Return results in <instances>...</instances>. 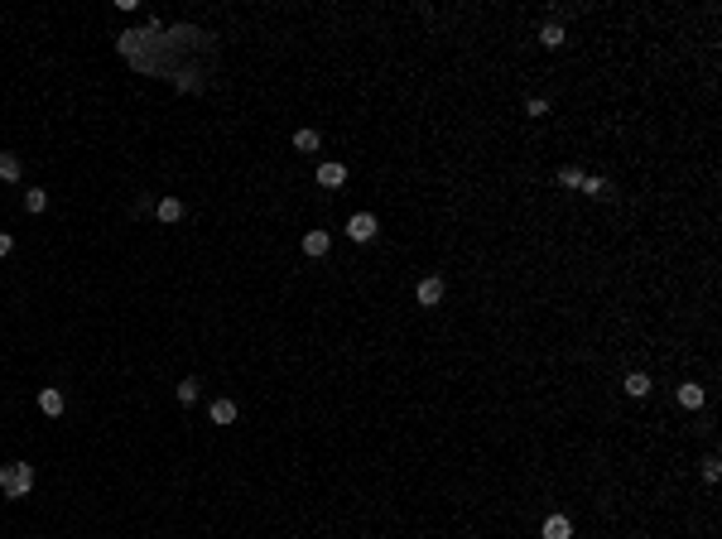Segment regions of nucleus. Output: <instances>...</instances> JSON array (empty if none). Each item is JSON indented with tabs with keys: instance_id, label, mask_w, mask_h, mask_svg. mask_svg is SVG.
Here are the masks:
<instances>
[{
	"instance_id": "f257e3e1",
	"label": "nucleus",
	"mask_w": 722,
	"mask_h": 539,
	"mask_svg": "<svg viewBox=\"0 0 722 539\" xmlns=\"http://www.w3.org/2000/svg\"><path fill=\"white\" fill-rule=\"evenodd\" d=\"M34 486V467L29 462H0V491L5 496H29Z\"/></svg>"
},
{
	"instance_id": "f03ea898",
	"label": "nucleus",
	"mask_w": 722,
	"mask_h": 539,
	"mask_svg": "<svg viewBox=\"0 0 722 539\" xmlns=\"http://www.w3.org/2000/svg\"><path fill=\"white\" fill-rule=\"evenodd\" d=\"M347 236H351V241H361V246H366V241L375 236V217H371V212H356V217L347 222Z\"/></svg>"
},
{
	"instance_id": "7ed1b4c3",
	"label": "nucleus",
	"mask_w": 722,
	"mask_h": 539,
	"mask_svg": "<svg viewBox=\"0 0 722 539\" xmlns=\"http://www.w3.org/2000/svg\"><path fill=\"white\" fill-rule=\"evenodd\" d=\"M414 298H419L424 308H433V303L443 298V279H438V274H428V279H419V289H414Z\"/></svg>"
},
{
	"instance_id": "20e7f679",
	"label": "nucleus",
	"mask_w": 722,
	"mask_h": 539,
	"mask_svg": "<svg viewBox=\"0 0 722 539\" xmlns=\"http://www.w3.org/2000/svg\"><path fill=\"white\" fill-rule=\"evenodd\" d=\"M39 409H44L49 419H58V414H63V390H58V385H44V390H39Z\"/></svg>"
},
{
	"instance_id": "39448f33",
	"label": "nucleus",
	"mask_w": 722,
	"mask_h": 539,
	"mask_svg": "<svg viewBox=\"0 0 722 539\" xmlns=\"http://www.w3.org/2000/svg\"><path fill=\"white\" fill-rule=\"evenodd\" d=\"M318 183H323V188H342V183H347V169H342V164H323Z\"/></svg>"
},
{
	"instance_id": "423d86ee",
	"label": "nucleus",
	"mask_w": 722,
	"mask_h": 539,
	"mask_svg": "<svg viewBox=\"0 0 722 539\" xmlns=\"http://www.w3.org/2000/svg\"><path fill=\"white\" fill-rule=\"evenodd\" d=\"M568 535H573L568 515H549V520H544V539H568Z\"/></svg>"
},
{
	"instance_id": "0eeeda50",
	"label": "nucleus",
	"mask_w": 722,
	"mask_h": 539,
	"mask_svg": "<svg viewBox=\"0 0 722 539\" xmlns=\"http://www.w3.org/2000/svg\"><path fill=\"white\" fill-rule=\"evenodd\" d=\"M155 217H160V222H179V217H183V202H179V198H160V202H155Z\"/></svg>"
},
{
	"instance_id": "6e6552de",
	"label": "nucleus",
	"mask_w": 722,
	"mask_h": 539,
	"mask_svg": "<svg viewBox=\"0 0 722 539\" xmlns=\"http://www.w3.org/2000/svg\"><path fill=\"white\" fill-rule=\"evenodd\" d=\"M327 246H332L327 231H308V236H303V255H327Z\"/></svg>"
},
{
	"instance_id": "1a4fd4ad",
	"label": "nucleus",
	"mask_w": 722,
	"mask_h": 539,
	"mask_svg": "<svg viewBox=\"0 0 722 539\" xmlns=\"http://www.w3.org/2000/svg\"><path fill=\"white\" fill-rule=\"evenodd\" d=\"M212 424H236V404H231V400H212Z\"/></svg>"
},
{
	"instance_id": "9d476101",
	"label": "nucleus",
	"mask_w": 722,
	"mask_h": 539,
	"mask_svg": "<svg viewBox=\"0 0 722 539\" xmlns=\"http://www.w3.org/2000/svg\"><path fill=\"white\" fill-rule=\"evenodd\" d=\"M626 395H631V400H645V395H650V376H641V371L626 376Z\"/></svg>"
},
{
	"instance_id": "9b49d317",
	"label": "nucleus",
	"mask_w": 722,
	"mask_h": 539,
	"mask_svg": "<svg viewBox=\"0 0 722 539\" xmlns=\"http://www.w3.org/2000/svg\"><path fill=\"white\" fill-rule=\"evenodd\" d=\"M679 404H684V409H698V404H703V385H694V380L679 385Z\"/></svg>"
},
{
	"instance_id": "f8f14e48",
	"label": "nucleus",
	"mask_w": 722,
	"mask_h": 539,
	"mask_svg": "<svg viewBox=\"0 0 722 539\" xmlns=\"http://www.w3.org/2000/svg\"><path fill=\"white\" fill-rule=\"evenodd\" d=\"M323 140H318V131H294V150H303V155H313Z\"/></svg>"
},
{
	"instance_id": "ddd939ff",
	"label": "nucleus",
	"mask_w": 722,
	"mask_h": 539,
	"mask_svg": "<svg viewBox=\"0 0 722 539\" xmlns=\"http://www.w3.org/2000/svg\"><path fill=\"white\" fill-rule=\"evenodd\" d=\"M20 178V159L15 155H0V183H15Z\"/></svg>"
},
{
	"instance_id": "4468645a",
	"label": "nucleus",
	"mask_w": 722,
	"mask_h": 539,
	"mask_svg": "<svg viewBox=\"0 0 722 539\" xmlns=\"http://www.w3.org/2000/svg\"><path fill=\"white\" fill-rule=\"evenodd\" d=\"M539 44H544V49H559V44H563V29L559 25H544V29H539Z\"/></svg>"
},
{
	"instance_id": "2eb2a0df",
	"label": "nucleus",
	"mask_w": 722,
	"mask_h": 539,
	"mask_svg": "<svg viewBox=\"0 0 722 539\" xmlns=\"http://www.w3.org/2000/svg\"><path fill=\"white\" fill-rule=\"evenodd\" d=\"M25 207H29V212H44V207H49V193H44V188H29L25 193Z\"/></svg>"
},
{
	"instance_id": "dca6fc26",
	"label": "nucleus",
	"mask_w": 722,
	"mask_h": 539,
	"mask_svg": "<svg viewBox=\"0 0 722 539\" xmlns=\"http://www.w3.org/2000/svg\"><path fill=\"white\" fill-rule=\"evenodd\" d=\"M198 395H203V385H198L193 376H188V380H179V400H183V404H193Z\"/></svg>"
},
{
	"instance_id": "f3484780",
	"label": "nucleus",
	"mask_w": 722,
	"mask_h": 539,
	"mask_svg": "<svg viewBox=\"0 0 722 539\" xmlns=\"http://www.w3.org/2000/svg\"><path fill=\"white\" fill-rule=\"evenodd\" d=\"M578 188L588 193V198H607V183H602V178H583V183H578Z\"/></svg>"
},
{
	"instance_id": "a211bd4d",
	"label": "nucleus",
	"mask_w": 722,
	"mask_h": 539,
	"mask_svg": "<svg viewBox=\"0 0 722 539\" xmlns=\"http://www.w3.org/2000/svg\"><path fill=\"white\" fill-rule=\"evenodd\" d=\"M559 183H563V188H578V183H583V174H578V169H559Z\"/></svg>"
},
{
	"instance_id": "6ab92c4d",
	"label": "nucleus",
	"mask_w": 722,
	"mask_h": 539,
	"mask_svg": "<svg viewBox=\"0 0 722 539\" xmlns=\"http://www.w3.org/2000/svg\"><path fill=\"white\" fill-rule=\"evenodd\" d=\"M703 477H708V482H718V477H722V462L708 458V462H703Z\"/></svg>"
},
{
	"instance_id": "aec40b11",
	"label": "nucleus",
	"mask_w": 722,
	"mask_h": 539,
	"mask_svg": "<svg viewBox=\"0 0 722 539\" xmlns=\"http://www.w3.org/2000/svg\"><path fill=\"white\" fill-rule=\"evenodd\" d=\"M10 250H15V236H5V231H0V260H5Z\"/></svg>"
}]
</instances>
